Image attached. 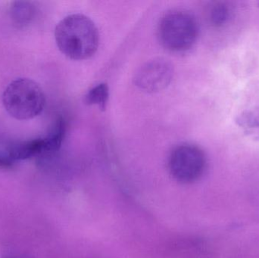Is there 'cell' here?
<instances>
[{
    "instance_id": "ba28073f",
    "label": "cell",
    "mask_w": 259,
    "mask_h": 258,
    "mask_svg": "<svg viewBox=\"0 0 259 258\" xmlns=\"http://www.w3.org/2000/svg\"><path fill=\"white\" fill-rule=\"evenodd\" d=\"M11 14L18 25H25L33 19L34 8L28 2H15L11 8Z\"/></svg>"
},
{
    "instance_id": "8fae6325",
    "label": "cell",
    "mask_w": 259,
    "mask_h": 258,
    "mask_svg": "<svg viewBox=\"0 0 259 258\" xmlns=\"http://www.w3.org/2000/svg\"><path fill=\"white\" fill-rule=\"evenodd\" d=\"M13 161L11 160L9 157H4V156H0V168L3 169H7L11 168L13 165Z\"/></svg>"
},
{
    "instance_id": "52a82bcc",
    "label": "cell",
    "mask_w": 259,
    "mask_h": 258,
    "mask_svg": "<svg viewBox=\"0 0 259 258\" xmlns=\"http://www.w3.org/2000/svg\"><path fill=\"white\" fill-rule=\"evenodd\" d=\"M66 134V123L62 117H59L55 121L50 133L44 138L45 153L57 151L62 146Z\"/></svg>"
},
{
    "instance_id": "3957f363",
    "label": "cell",
    "mask_w": 259,
    "mask_h": 258,
    "mask_svg": "<svg viewBox=\"0 0 259 258\" xmlns=\"http://www.w3.org/2000/svg\"><path fill=\"white\" fill-rule=\"evenodd\" d=\"M198 32L194 17L183 9H173L164 14L158 26L160 43L173 53H184L191 48L197 39Z\"/></svg>"
},
{
    "instance_id": "8992f818",
    "label": "cell",
    "mask_w": 259,
    "mask_h": 258,
    "mask_svg": "<svg viewBox=\"0 0 259 258\" xmlns=\"http://www.w3.org/2000/svg\"><path fill=\"white\" fill-rule=\"evenodd\" d=\"M8 153V157L12 161L26 160L37 154L45 153L44 138H36L15 142L11 145Z\"/></svg>"
},
{
    "instance_id": "6da1fadb",
    "label": "cell",
    "mask_w": 259,
    "mask_h": 258,
    "mask_svg": "<svg viewBox=\"0 0 259 258\" xmlns=\"http://www.w3.org/2000/svg\"><path fill=\"white\" fill-rule=\"evenodd\" d=\"M55 39L59 50L73 60H85L97 53L100 33L94 21L82 14H72L56 25Z\"/></svg>"
},
{
    "instance_id": "5b68a950",
    "label": "cell",
    "mask_w": 259,
    "mask_h": 258,
    "mask_svg": "<svg viewBox=\"0 0 259 258\" xmlns=\"http://www.w3.org/2000/svg\"><path fill=\"white\" fill-rule=\"evenodd\" d=\"M173 74V66L168 61L155 59L146 62L137 71L134 81L145 92H159L168 86Z\"/></svg>"
},
{
    "instance_id": "30bf717a",
    "label": "cell",
    "mask_w": 259,
    "mask_h": 258,
    "mask_svg": "<svg viewBox=\"0 0 259 258\" xmlns=\"http://www.w3.org/2000/svg\"><path fill=\"white\" fill-rule=\"evenodd\" d=\"M228 16V9L223 5L214 6L211 12V22L215 25L223 24Z\"/></svg>"
},
{
    "instance_id": "7a4b0ae2",
    "label": "cell",
    "mask_w": 259,
    "mask_h": 258,
    "mask_svg": "<svg viewBox=\"0 0 259 258\" xmlns=\"http://www.w3.org/2000/svg\"><path fill=\"white\" fill-rule=\"evenodd\" d=\"M2 101L6 112L12 118L27 121L42 113L47 99L44 89L34 80L18 78L6 86Z\"/></svg>"
},
{
    "instance_id": "277c9868",
    "label": "cell",
    "mask_w": 259,
    "mask_h": 258,
    "mask_svg": "<svg viewBox=\"0 0 259 258\" xmlns=\"http://www.w3.org/2000/svg\"><path fill=\"white\" fill-rule=\"evenodd\" d=\"M205 153L199 147L190 143L177 145L169 154V172L177 181L190 184L199 180L206 169Z\"/></svg>"
},
{
    "instance_id": "9c48e42d",
    "label": "cell",
    "mask_w": 259,
    "mask_h": 258,
    "mask_svg": "<svg viewBox=\"0 0 259 258\" xmlns=\"http://www.w3.org/2000/svg\"><path fill=\"white\" fill-rule=\"evenodd\" d=\"M109 97V89L106 83H100L93 87L85 96V102L88 106H98L102 110H105Z\"/></svg>"
}]
</instances>
